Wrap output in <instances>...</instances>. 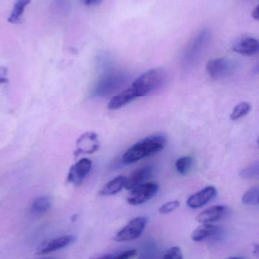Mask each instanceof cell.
<instances>
[{"label":"cell","mask_w":259,"mask_h":259,"mask_svg":"<svg viewBox=\"0 0 259 259\" xmlns=\"http://www.w3.org/2000/svg\"><path fill=\"white\" fill-rule=\"evenodd\" d=\"M167 140L162 134L149 136L131 146L123 156L126 164H133L146 157L161 152L167 146Z\"/></svg>","instance_id":"6da1fadb"},{"label":"cell","mask_w":259,"mask_h":259,"mask_svg":"<svg viewBox=\"0 0 259 259\" xmlns=\"http://www.w3.org/2000/svg\"><path fill=\"white\" fill-rule=\"evenodd\" d=\"M166 80L167 74L164 70H149L133 82L132 88L137 97H145L161 89Z\"/></svg>","instance_id":"7a4b0ae2"},{"label":"cell","mask_w":259,"mask_h":259,"mask_svg":"<svg viewBox=\"0 0 259 259\" xmlns=\"http://www.w3.org/2000/svg\"><path fill=\"white\" fill-rule=\"evenodd\" d=\"M125 83H126V77L124 74H106L97 82L91 94L94 97H107L118 91Z\"/></svg>","instance_id":"3957f363"},{"label":"cell","mask_w":259,"mask_h":259,"mask_svg":"<svg viewBox=\"0 0 259 259\" xmlns=\"http://www.w3.org/2000/svg\"><path fill=\"white\" fill-rule=\"evenodd\" d=\"M235 68V62L225 57L210 60L206 65L207 72L214 80H221L230 77L234 74Z\"/></svg>","instance_id":"277c9868"},{"label":"cell","mask_w":259,"mask_h":259,"mask_svg":"<svg viewBox=\"0 0 259 259\" xmlns=\"http://www.w3.org/2000/svg\"><path fill=\"white\" fill-rule=\"evenodd\" d=\"M159 186L154 182L144 183L132 190L127 202L132 205H139L145 203L158 193Z\"/></svg>","instance_id":"5b68a950"},{"label":"cell","mask_w":259,"mask_h":259,"mask_svg":"<svg viewBox=\"0 0 259 259\" xmlns=\"http://www.w3.org/2000/svg\"><path fill=\"white\" fill-rule=\"evenodd\" d=\"M147 220L145 218H135L123 229L120 230L115 237L117 242H127L136 240L141 237L145 228Z\"/></svg>","instance_id":"8992f818"},{"label":"cell","mask_w":259,"mask_h":259,"mask_svg":"<svg viewBox=\"0 0 259 259\" xmlns=\"http://www.w3.org/2000/svg\"><path fill=\"white\" fill-rule=\"evenodd\" d=\"M76 240V237L73 235H65L57 238L52 239L48 241L41 243L36 249V255H46L56 252L59 249H64L72 244Z\"/></svg>","instance_id":"52a82bcc"},{"label":"cell","mask_w":259,"mask_h":259,"mask_svg":"<svg viewBox=\"0 0 259 259\" xmlns=\"http://www.w3.org/2000/svg\"><path fill=\"white\" fill-rule=\"evenodd\" d=\"M92 167V161L88 158H82L73 164L68 175V182L78 186L82 184Z\"/></svg>","instance_id":"ba28073f"},{"label":"cell","mask_w":259,"mask_h":259,"mask_svg":"<svg viewBox=\"0 0 259 259\" xmlns=\"http://www.w3.org/2000/svg\"><path fill=\"white\" fill-rule=\"evenodd\" d=\"M100 147L98 137L94 132H87L82 134L76 143V155H89L97 152Z\"/></svg>","instance_id":"9c48e42d"},{"label":"cell","mask_w":259,"mask_h":259,"mask_svg":"<svg viewBox=\"0 0 259 259\" xmlns=\"http://www.w3.org/2000/svg\"><path fill=\"white\" fill-rule=\"evenodd\" d=\"M258 40L249 36H242L237 38L232 45V50L243 56H252L258 53Z\"/></svg>","instance_id":"30bf717a"},{"label":"cell","mask_w":259,"mask_h":259,"mask_svg":"<svg viewBox=\"0 0 259 259\" xmlns=\"http://www.w3.org/2000/svg\"><path fill=\"white\" fill-rule=\"evenodd\" d=\"M216 196L217 190L215 187L209 186L192 195L187 200V205L191 208H202L213 200Z\"/></svg>","instance_id":"8fae6325"},{"label":"cell","mask_w":259,"mask_h":259,"mask_svg":"<svg viewBox=\"0 0 259 259\" xmlns=\"http://www.w3.org/2000/svg\"><path fill=\"white\" fill-rule=\"evenodd\" d=\"M154 168L152 166H145L134 170L129 178H126L125 188L132 190L135 187L145 183L152 176Z\"/></svg>","instance_id":"7c38bea8"},{"label":"cell","mask_w":259,"mask_h":259,"mask_svg":"<svg viewBox=\"0 0 259 259\" xmlns=\"http://www.w3.org/2000/svg\"><path fill=\"white\" fill-rule=\"evenodd\" d=\"M208 38H209V33L208 30H203L196 36L186 51L185 59L187 61H192L197 57L198 55L202 51L205 44L208 42Z\"/></svg>","instance_id":"4fadbf2b"},{"label":"cell","mask_w":259,"mask_h":259,"mask_svg":"<svg viewBox=\"0 0 259 259\" xmlns=\"http://www.w3.org/2000/svg\"><path fill=\"white\" fill-rule=\"evenodd\" d=\"M226 212V207L223 205H214L207 208L198 215L197 221L199 223L211 224L220 220Z\"/></svg>","instance_id":"5bb4252c"},{"label":"cell","mask_w":259,"mask_h":259,"mask_svg":"<svg viewBox=\"0 0 259 259\" xmlns=\"http://www.w3.org/2000/svg\"><path fill=\"white\" fill-rule=\"evenodd\" d=\"M135 98H137V97L133 90L132 88H129V89L120 93L118 95L113 97L109 103H108V109L109 110H117L126 105L129 104Z\"/></svg>","instance_id":"9a60e30c"},{"label":"cell","mask_w":259,"mask_h":259,"mask_svg":"<svg viewBox=\"0 0 259 259\" xmlns=\"http://www.w3.org/2000/svg\"><path fill=\"white\" fill-rule=\"evenodd\" d=\"M218 228L211 224H202L198 227L191 235L192 240L195 242H202L215 235Z\"/></svg>","instance_id":"2e32d148"},{"label":"cell","mask_w":259,"mask_h":259,"mask_svg":"<svg viewBox=\"0 0 259 259\" xmlns=\"http://www.w3.org/2000/svg\"><path fill=\"white\" fill-rule=\"evenodd\" d=\"M51 199L48 196H39L35 198L30 204V211L36 215H42L51 208Z\"/></svg>","instance_id":"e0dca14e"},{"label":"cell","mask_w":259,"mask_h":259,"mask_svg":"<svg viewBox=\"0 0 259 259\" xmlns=\"http://www.w3.org/2000/svg\"><path fill=\"white\" fill-rule=\"evenodd\" d=\"M126 179V177L118 176L111 180L100 190L99 194L101 196H113L117 194L125 187Z\"/></svg>","instance_id":"ac0fdd59"},{"label":"cell","mask_w":259,"mask_h":259,"mask_svg":"<svg viewBox=\"0 0 259 259\" xmlns=\"http://www.w3.org/2000/svg\"><path fill=\"white\" fill-rule=\"evenodd\" d=\"M30 1L31 0H17L8 21L11 24H19V23H21L24 9L30 3Z\"/></svg>","instance_id":"d6986e66"},{"label":"cell","mask_w":259,"mask_h":259,"mask_svg":"<svg viewBox=\"0 0 259 259\" xmlns=\"http://www.w3.org/2000/svg\"><path fill=\"white\" fill-rule=\"evenodd\" d=\"M251 105L247 102H242L234 107L231 112L230 118L232 121H237L240 118H243L249 113L251 111Z\"/></svg>","instance_id":"ffe728a7"},{"label":"cell","mask_w":259,"mask_h":259,"mask_svg":"<svg viewBox=\"0 0 259 259\" xmlns=\"http://www.w3.org/2000/svg\"><path fill=\"white\" fill-rule=\"evenodd\" d=\"M193 158L191 156H184L176 160L175 163L176 170L182 175H186L193 167Z\"/></svg>","instance_id":"44dd1931"},{"label":"cell","mask_w":259,"mask_h":259,"mask_svg":"<svg viewBox=\"0 0 259 259\" xmlns=\"http://www.w3.org/2000/svg\"><path fill=\"white\" fill-rule=\"evenodd\" d=\"M259 189L258 187H254L249 189L244 193L242 198V202L247 205H257L259 202Z\"/></svg>","instance_id":"7402d4cb"},{"label":"cell","mask_w":259,"mask_h":259,"mask_svg":"<svg viewBox=\"0 0 259 259\" xmlns=\"http://www.w3.org/2000/svg\"><path fill=\"white\" fill-rule=\"evenodd\" d=\"M240 177L243 179H254L258 178L259 175L258 161H254L240 171Z\"/></svg>","instance_id":"603a6c76"},{"label":"cell","mask_w":259,"mask_h":259,"mask_svg":"<svg viewBox=\"0 0 259 259\" xmlns=\"http://www.w3.org/2000/svg\"><path fill=\"white\" fill-rule=\"evenodd\" d=\"M179 205H180V202L179 201H170V202H167V203L164 204L162 206L160 207L159 212L162 214H169V213L177 209Z\"/></svg>","instance_id":"cb8c5ba5"},{"label":"cell","mask_w":259,"mask_h":259,"mask_svg":"<svg viewBox=\"0 0 259 259\" xmlns=\"http://www.w3.org/2000/svg\"><path fill=\"white\" fill-rule=\"evenodd\" d=\"M163 259H183V255L178 246H173L166 252Z\"/></svg>","instance_id":"d4e9b609"},{"label":"cell","mask_w":259,"mask_h":259,"mask_svg":"<svg viewBox=\"0 0 259 259\" xmlns=\"http://www.w3.org/2000/svg\"><path fill=\"white\" fill-rule=\"evenodd\" d=\"M138 254V251L135 249H131V250L125 251L117 255H112L109 259H131L136 256Z\"/></svg>","instance_id":"484cf974"},{"label":"cell","mask_w":259,"mask_h":259,"mask_svg":"<svg viewBox=\"0 0 259 259\" xmlns=\"http://www.w3.org/2000/svg\"><path fill=\"white\" fill-rule=\"evenodd\" d=\"M252 17L255 20L259 19V6H257L252 12Z\"/></svg>","instance_id":"4316f807"},{"label":"cell","mask_w":259,"mask_h":259,"mask_svg":"<svg viewBox=\"0 0 259 259\" xmlns=\"http://www.w3.org/2000/svg\"><path fill=\"white\" fill-rule=\"evenodd\" d=\"M84 4L86 5V6H91V5L96 4V3H98L100 0H81Z\"/></svg>","instance_id":"83f0119b"},{"label":"cell","mask_w":259,"mask_h":259,"mask_svg":"<svg viewBox=\"0 0 259 259\" xmlns=\"http://www.w3.org/2000/svg\"><path fill=\"white\" fill-rule=\"evenodd\" d=\"M113 255H103L101 256L95 257V258H92L91 259H109L112 257Z\"/></svg>","instance_id":"f1b7e54d"},{"label":"cell","mask_w":259,"mask_h":259,"mask_svg":"<svg viewBox=\"0 0 259 259\" xmlns=\"http://www.w3.org/2000/svg\"><path fill=\"white\" fill-rule=\"evenodd\" d=\"M227 259H244V258H241V257H231V258H228Z\"/></svg>","instance_id":"f546056e"},{"label":"cell","mask_w":259,"mask_h":259,"mask_svg":"<svg viewBox=\"0 0 259 259\" xmlns=\"http://www.w3.org/2000/svg\"><path fill=\"white\" fill-rule=\"evenodd\" d=\"M44 259H52V258H44Z\"/></svg>","instance_id":"4dcf8cb0"}]
</instances>
